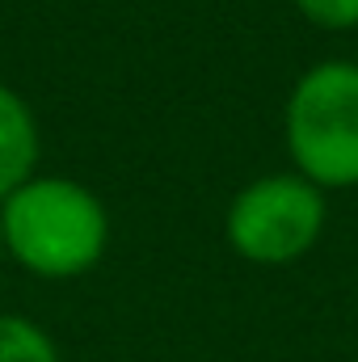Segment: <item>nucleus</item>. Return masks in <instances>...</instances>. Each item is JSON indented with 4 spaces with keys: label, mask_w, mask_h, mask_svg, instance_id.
I'll return each instance as SVG.
<instances>
[{
    "label": "nucleus",
    "mask_w": 358,
    "mask_h": 362,
    "mask_svg": "<svg viewBox=\"0 0 358 362\" xmlns=\"http://www.w3.org/2000/svg\"><path fill=\"white\" fill-rule=\"evenodd\" d=\"M4 257L34 278H81L110 249V211L76 177L34 173L0 202Z\"/></svg>",
    "instance_id": "obj_1"
},
{
    "label": "nucleus",
    "mask_w": 358,
    "mask_h": 362,
    "mask_svg": "<svg viewBox=\"0 0 358 362\" xmlns=\"http://www.w3.org/2000/svg\"><path fill=\"white\" fill-rule=\"evenodd\" d=\"M282 144L291 169L312 185H358V64L321 59L299 72L282 105Z\"/></svg>",
    "instance_id": "obj_2"
},
{
    "label": "nucleus",
    "mask_w": 358,
    "mask_h": 362,
    "mask_svg": "<svg viewBox=\"0 0 358 362\" xmlns=\"http://www.w3.org/2000/svg\"><path fill=\"white\" fill-rule=\"evenodd\" d=\"M325 189L295 169L266 173L236 189L224 211V240L249 266H291L308 257L325 232Z\"/></svg>",
    "instance_id": "obj_3"
},
{
    "label": "nucleus",
    "mask_w": 358,
    "mask_h": 362,
    "mask_svg": "<svg viewBox=\"0 0 358 362\" xmlns=\"http://www.w3.org/2000/svg\"><path fill=\"white\" fill-rule=\"evenodd\" d=\"M38 156H42V135L30 101L0 81V202L25 177L38 173Z\"/></svg>",
    "instance_id": "obj_4"
},
{
    "label": "nucleus",
    "mask_w": 358,
    "mask_h": 362,
    "mask_svg": "<svg viewBox=\"0 0 358 362\" xmlns=\"http://www.w3.org/2000/svg\"><path fill=\"white\" fill-rule=\"evenodd\" d=\"M0 362H59L55 337L30 316L0 312Z\"/></svg>",
    "instance_id": "obj_5"
},
{
    "label": "nucleus",
    "mask_w": 358,
    "mask_h": 362,
    "mask_svg": "<svg viewBox=\"0 0 358 362\" xmlns=\"http://www.w3.org/2000/svg\"><path fill=\"white\" fill-rule=\"evenodd\" d=\"M291 4L316 30H333V34L358 30V0H291Z\"/></svg>",
    "instance_id": "obj_6"
},
{
    "label": "nucleus",
    "mask_w": 358,
    "mask_h": 362,
    "mask_svg": "<svg viewBox=\"0 0 358 362\" xmlns=\"http://www.w3.org/2000/svg\"><path fill=\"white\" fill-rule=\"evenodd\" d=\"M0 257H4V232H0Z\"/></svg>",
    "instance_id": "obj_7"
}]
</instances>
